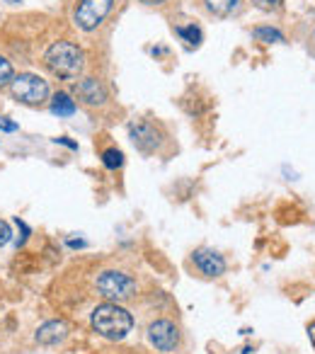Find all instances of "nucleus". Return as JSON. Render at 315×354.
I'll return each instance as SVG.
<instances>
[{
    "mask_svg": "<svg viewBox=\"0 0 315 354\" xmlns=\"http://www.w3.org/2000/svg\"><path fill=\"white\" fill-rule=\"evenodd\" d=\"M93 330L99 335V337L109 339V342H119L124 339L133 328V315L128 313L126 308H122L119 304H102L93 310Z\"/></svg>",
    "mask_w": 315,
    "mask_h": 354,
    "instance_id": "nucleus-1",
    "label": "nucleus"
},
{
    "mask_svg": "<svg viewBox=\"0 0 315 354\" xmlns=\"http://www.w3.org/2000/svg\"><path fill=\"white\" fill-rule=\"evenodd\" d=\"M44 64L51 71V75H56L61 80H73L83 73L85 54L73 41H56L44 54Z\"/></svg>",
    "mask_w": 315,
    "mask_h": 354,
    "instance_id": "nucleus-2",
    "label": "nucleus"
},
{
    "mask_svg": "<svg viewBox=\"0 0 315 354\" xmlns=\"http://www.w3.org/2000/svg\"><path fill=\"white\" fill-rule=\"evenodd\" d=\"M95 286H97L99 294L107 301H112V304L133 299V294L138 291L136 279L128 277L126 272H119V270H104L102 274L97 277Z\"/></svg>",
    "mask_w": 315,
    "mask_h": 354,
    "instance_id": "nucleus-3",
    "label": "nucleus"
},
{
    "mask_svg": "<svg viewBox=\"0 0 315 354\" xmlns=\"http://www.w3.org/2000/svg\"><path fill=\"white\" fill-rule=\"evenodd\" d=\"M10 90L12 97L20 100L22 104H30V107L44 104L49 100V83L35 73H20L17 78H12Z\"/></svg>",
    "mask_w": 315,
    "mask_h": 354,
    "instance_id": "nucleus-4",
    "label": "nucleus"
},
{
    "mask_svg": "<svg viewBox=\"0 0 315 354\" xmlns=\"http://www.w3.org/2000/svg\"><path fill=\"white\" fill-rule=\"evenodd\" d=\"M112 6H114V0H80L78 6H75L73 22L83 32L97 30V27L104 22V17L109 15Z\"/></svg>",
    "mask_w": 315,
    "mask_h": 354,
    "instance_id": "nucleus-5",
    "label": "nucleus"
},
{
    "mask_svg": "<svg viewBox=\"0 0 315 354\" xmlns=\"http://www.w3.org/2000/svg\"><path fill=\"white\" fill-rule=\"evenodd\" d=\"M148 342L160 352H173L180 347V328L173 320H155L148 325Z\"/></svg>",
    "mask_w": 315,
    "mask_h": 354,
    "instance_id": "nucleus-6",
    "label": "nucleus"
},
{
    "mask_svg": "<svg viewBox=\"0 0 315 354\" xmlns=\"http://www.w3.org/2000/svg\"><path fill=\"white\" fill-rule=\"evenodd\" d=\"M128 136H131L133 146L143 153H153L160 148V131L151 122H143V119L131 122L128 124Z\"/></svg>",
    "mask_w": 315,
    "mask_h": 354,
    "instance_id": "nucleus-7",
    "label": "nucleus"
},
{
    "mask_svg": "<svg viewBox=\"0 0 315 354\" xmlns=\"http://www.w3.org/2000/svg\"><path fill=\"white\" fill-rule=\"evenodd\" d=\"M75 95L88 107H102L107 102V90H104V85L97 78H83L75 85Z\"/></svg>",
    "mask_w": 315,
    "mask_h": 354,
    "instance_id": "nucleus-8",
    "label": "nucleus"
},
{
    "mask_svg": "<svg viewBox=\"0 0 315 354\" xmlns=\"http://www.w3.org/2000/svg\"><path fill=\"white\" fill-rule=\"evenodd\" d=\"M192 260L197 265V270L207 277H221L226 272V260L216 250H209V248H199L192 255Z\"/></svg>",
    "mask_w": 315,
    "mask_h": 354,
    "instance_id": "nucleus-9",
    "label": "nucleus"
},
{
    "mask_svg": "<svg viewBox=\"0 0 315 354\" xmlns=\"http://www.w3.org/2000/svg\"><path fill=\"white\" fill-rule=\"evenodd\" d=\"M66 337H68V325H66L64 320H49V323L41 325L35 335L37 342L44 344V347H54V344L64 342Z\"/></svg>",
    "mask_w": 315,
    "mask_h": 354,
    "instance_id": "nucleus-10",
    "label": "nucleus"
},
{
    "mask_svg": "<svg viewBox=\"0 0 315 354\" xmlns=\"http://www.w3.org/2000/svg\"><path fill=\"white\" fill-rule=\"evenodd\" d=\"M75 100H70L68 93H56L54 100H51V112L56 114V117H70V114H75Z\"/></svg>",
    "mask_w": 315,
    "mask_h": 354,
    "instance_id": "nucleus-11",
    "label": "nucleus"
},
{
    "mask_svg": "<svg viewBox=\"0 0 315 354\" xmlns=\"http://www.w3.org/2000/svg\"><path fill=\"white\" fill-rule=\"evenodd\" d=\"M204 3H207V10L218 17L231 15V12L238 8V0H204Z\"/></svg>",
    "mask_w": 315,
    "mask_h": 354,
    "instance_id": "nucleus-12",
    "label": "nucleus"
},
{
    "mask_svg": "<svg viewBox=\"0 0 315 354\" xmlns=\"http://www.w3.org/2000/svg\"><path fill=\"white\" fill-rule=\"evenodd\" d=\"M102 162H104V167H109V170H117V167H122L124 165L122 151H117V148H107V151L102 153Z\"/></svg>",
    "mask_w": 315,
    "mask_h": 354,
    "instance_id": "nucleus-13",
    "label": "nucleus"
},
{
    "mask_svg": "<svg viewBox=\"0 0 315 354\" xmlns=\"http://www.w3.org/2000/svg\"><path fill=\"white\" fill-rule=\"evenodd\" d=\"M178 32L180 37H182L187 44H192V46H199V41H202V30L199 27H194V25H189V27H178Z\"/></svg>",
    "mask_w": 315,
    "mask_h": 354,
    "instance_id": "nucleus-14",
    "label": "nucleus"
},
{
    "mask_svg": "<svg viewBox=\"0 0 315 354\" xmlns=\"http://www.w3.org/2000/svg\"><path fill=\"white\" fill-rule=\"evenodd\" d=\"M255 37L267 44H274V41H284V35L279 30H271V27H257L255 30Z\"/></svg>",
    "mask_w": 315,
    "mask_h": 354,
    "instance_id": "nucleus-15",
    "label": "nucleus"
},
{
    "mask_svg": "<svg viewBox=\"0 0 315 354\" xmlns=\"http://www.w3.org/2000/svg\"><path fill=\"white\" fill-rule=\"evenodd\" d=\"M12 78H15V68H12V64L6 56H0V88L12 83Z\"/></svg>",
    "mask_w": 315,
    "mask_h": 354,
    "instance_id": "nucleus-16",
    "label": "nucleus"
},
{
    "mask_svg": "<svg viewBox=\"0 0 315 354\" xmlns=\"http://www.w3.org/2000/svg\"><path fill=\"white\" fill-rule=\"evenodd\" d=\"M12 241V231H10V223L8 221H3L0 218V248L3 245H8V243Z\"/></svg>",
    "mask_w": 315,
    "mask_h": 354,
    "instance_id": "nucleus-17",
    "label": "nucleus"
},
{
    "mask_svg": "<svg viewBox=\"0 0 315 354\" xmlns=\"http://www.w3.org/2000/svg\"><path fill=\"white\" fill-rule=\"evenodd\" d=\"M257 8H262V10H271V8H279L281 0H252Z\"/></svg>",
    "mask_w": 315,
    "mask_h": 354,
    "instance_id": "nucleus-18",
    "label": "nucleus"
},
{
    "mask_svg": "<svg viewBox=\"0 0 315 354\" xmlns=\"http://www.w3.org/2000/svg\"><path fill=\"white\" fill-rule=\"evenodd\" d=\"M0 131H17V124L8 117H0Z\"/></svg>",
    "mask_w": 315,
    "mask_h": 354,
    "instance_id": "nucleus-19",
    "label": "nucleus"
},
{
    "mask_svg": "<svg viewBox=\"0 0 315 354\" xmlns=\"http://www.w3.org/2000/svg\"><path fill=\"white\" fill-rule=\"evenodd\" d=\"M56 143H64V146H68V148H73V151H75V148H78V143H73V141H68V138H66V136H61V138H56Z\"/></svg>",
    "mask_w": 315,
    "mask_h": 354,
    "instance_id": "nucleus-20",
    "label": "nucleus"
},
{
    "mask_svg": "<svg viewBox=\"0 0 315 354\" xmlns=\"http://www.w3.org/2000/svg\"><path fill=\"white\" fill-rule=\"evenodd\" d=\"M308 337H310V342H313V347H315V323L308 328Z\"/></svg>",
    "mask_w": 315,
    "mask_h": 354,
    "instance_id": "nucleus-21",
    "label": "nucleus"
},
{
    "mask_svg": "<svg viewBox=\"0 0 315 354\" xmlns=\"http://www.w3.org/2000/svg\"><path fill=\"white\" fill-rule=\"evenodd\" d=\"M141 3H146V6H160L163 0H141Z\"/></svg>",
    "mask_w": 315,
    "mask_h": 354,
    "instance_id": "nucleus-22",
    "label": "nucleus"
},
{
    "mask_svg": "<svg viewBox=\"0 0 315 354\" xmlns=\"http://www.w3.org/2000/svg\"><path fill=\"white\" fill-rule=\"evenodd\" d=\"M6 3H10V6H17V3H20V0H6Z\"/></svg>",
    "mask_w": 315,
    "mask_h": 354,
    "instance_id": "nucleus-23",
    "label": "nucleus"
}]
</instances>
